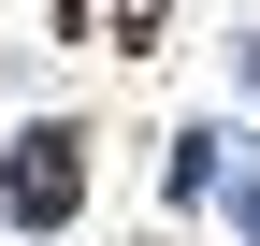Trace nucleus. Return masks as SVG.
<instances>
[{"mask_svg": "<svg viewBox=\"0 0 260 246\" xmlns=\"http://www.w3.org/2000/svg\"><path fill=\"white\" fill-rule=\"evenodd\" d=\"M0 189H15V218H73V203H87V145H73V131H29Z\"/></svg>", "mask_w": 260, "mask_h": 246, "instance_id": "1", "label": "nucleus"}]
</instances>
